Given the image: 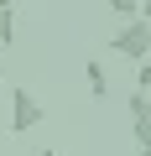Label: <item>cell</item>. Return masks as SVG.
Here are the masks:
<instances>
[{
	"mask_svg": "<svg viewBox=\"0 0 151 156\" xmlns=\"http://www.w3.org/2000/svg\"><path fill=\"white\" fill-rule=\"evenodd\" d=\"M42 120H47L42 99H37L31 89H11V135H26V130H37Z\"/></svg>",
	"mask_w": 151,
	"mask_h": 156,
	"instance_id": "obj_2",
	"label": "cell"
},
{
	"mask_svg": "<svg viewBox=\"0 0 151 156\" xmlns=\"http://www.w3.org/2000/svg\"><path fill=\"white\" fill-rule=\"evenodd\" d=\"M120 57H130V62H146L151 57V21L146 16H135V21H125L120 31H115V42H110Z\"/></svg>",
	"mask_w": 151,
	"mask_h": 156,
	"instance_id": "obj_1",
	"label": "cell"
},
{
	"mask_svg": "<svg viewBox=\"0 0 151 156\" xmlns=\"http://www.w3.org/2000/svg\"><path fill=\"white\" fill-rule=\"evenodd\" d=\"M110 11H115L120 21H135V16H146V5H141V0H110Z\"/></svg>",
	"mask_w": 151,
	"mask_h": 156,
	"instance_id": "obj_5",
	"label": "cell"
},
{
	"mask_svg": "<svg viewBox=\"0 0 151 156\" xmlns=\"http://www.w3.org/2000/svg\"><path fill=\"white\" fill-rule=\"evenodd\" d=\"M84 73H89V94H94V99H104V94H110V73L99 68V57H89V68H84Z\"/></svg>",
	"mask_w": 151,
	"mask_h": 156,
	"instance_id": "obj_4",
	"label": "cell"
},
{
	"mask_svg": "<svg viewBox=\"0 0 151 156\" xmlns=\"http://www.w3.org/2000/svg\"><path fill=\"white\" fill-rule=\"evenodd\" d=\"M37 156H57V151H52V146H42V151H37Z\"/></svg>",
	"mask_w": 151,
	"mask_h": 156,
	"instance_id": "obj_8",
	"label": "cell"
},
{
	"mask_svg": "<svg viewBox=\"0 0 151 156\" xmlns=\"http://www.w3.org/2000/svg\"><path fill=\"white\" fill-rule=\"evenodd\" d=\"M135 156H151V146H135Z\"/></svg>",
	"mask_w": 151,
	"mask_h": 156,
	"instance_id": "obj_7",
	"label": "cell"
},
{
	"mask_svg": "<svg viewBox=\"0 0 151 156\" xmlns=\"http://www.w3.org/2000/svg\"><path fill=\"white\" fill-rule=\"evenodd\" d=\"M135 89H141V94L151 89V62H135Z\"/></svg>",
	"mask_w": 151,
	"mask_h": 156,
	"instance_id": "obj_6",
	"label": "cell"
},
{
	"mask_svg": "<svg viewBox=\"0 0 151 156\" xmlns=\"http://www.w3.org/2000/svg\"><path fill=\"white\" fill-rule=\"evenodd\" d=\"M16 47V0H0V52Z\"/></svg>",
	"mask_w": 151,
	"mask_h": 156,
	"instance_id": "obj_3",
	"label": "cell"
}]
</instances>
